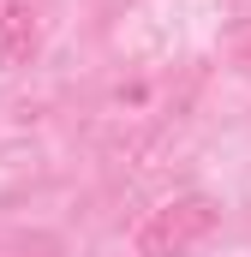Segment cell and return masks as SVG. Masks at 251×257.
I'll return each instance as SVG.
<instances>
[{
	"mask_svg": "<svg viewBox=\"0 0 251 257\" xmlns=\"http://www.w3.org/2000/svg\"><path fill=\"white\" fill-rule=\"evenodd\" d=\"M221 221V203L209 192H180L162 209H150V221L138 227V251L144 257H186L191 245H203Z\"/></svg>",
	"mask_w": 251,
	"mask_h": 257,
	"instance_id": "obj_1",
	"label": "cell"
},
{
	"mask_svg": "<svg viewBox=\"0 0 251 257\" xmlns=\"http://www.w3.org/2000/svg\"><path fill=\"white\" fill-rule=\"evenodd\" d=\"M30 42H36V18H30V6H0V66L24 60Z\"/></svg>",
	"mask_w": 251,
	"mask_h": 257,
	"instance_id": "obj_2",
	"label": "cell"
}]
</instances>
